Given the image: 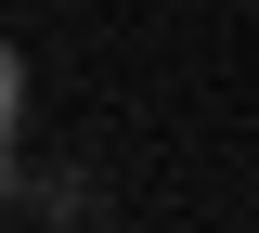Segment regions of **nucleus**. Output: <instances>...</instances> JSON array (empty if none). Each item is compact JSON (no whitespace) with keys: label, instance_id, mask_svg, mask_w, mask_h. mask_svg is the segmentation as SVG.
Wrapping results in <instances>:
<instances>
[{"label":"nucleus","instance_id":"1","mask_svg":"<svg viewBox=\"0 0 259 233\" xmlns=\"http://www.w3.org/2000/svg\"><path fill=\"white\" fill-rule=\"evenodd\" d=\"M13 117H26V78H13V52H0V130H13Z\"/></svg>","mask_w":259,"mask_h":233},{"label":"nucleus","instance_id":"2","mask_svg":"<svg viewBox=\"0 0 259 233\" xmlns=\"http://www.w3.org/2000/svg\"><path fill=\"white\" fill-rule=\"evenodd\" d=\"M13 195H26V156H13V130H0V207H13Z\"/></svg>","mask_w":259,"mask_h":233}]
</instances>
